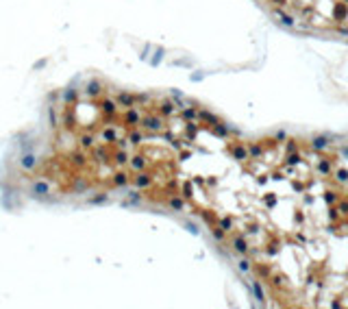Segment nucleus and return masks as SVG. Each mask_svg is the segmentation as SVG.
Here are the masks:
<instances>
[{"label":"nucleus","instance_id":"nucleus-7","mask_svg":"<svg viewBox=\"0 0 348 309\" xmlns=\"http://www.w3.org/2000/svg\"><path fill=\"white\" fill-rule=\"evenodd\" d=\"M102 109H105V111H109V113H113V109H115V107H113V102H111V100H107V102L102 105Z\"/></svg>","mask_w":348,"mask_h":309},{"label":"nucleus","instance_id":"nucleus-10","mask_svg":"<svg viewBox=\"0 0 348 309\" xmlns=\"http://www.w3.org/2000/svg\"><path fill=\"white\" fill-rule=\"evenodd\" d=\"M124 181H126V176H124V174H118V179H115V183H118V185H122Z\"/></svg>","mask_w":348,"mask_h":309},{"label":"nucleus","instance_id":"nucleus-2","mask_svg":"<svg viewBox=\"0 0 348 309\" xmlns=\"http://www.w3.org/2000/svg\"><path fill=\"white\" fill-rule=\"evenodd\" d=\"M33 194H35V196L48 194V183H44V181H41V183H35V185H33Z\"/></svg>","mask_w":348,"mask_h":309},{"label":"nucleus","instance_id":"nucleus-9","mask_svg":"<svg viewBox=\"0 0 348 309\" xmlns=\"http://www.w3.org/2000/svg\"><path fill=\"white\" fill-rule=\"evenodd\" d=\"M102 137H105V139H113V137H115V133H113V131H105V133H102Z\"/></svg>","mask_w":348,"mask_h":309},{"label":"nucleus","instance_id":"nucleus-4","mask_svg":"<svg viewBox=\"0 0 348 309\" xmlns=\"http://www.w3.org/2000/svg\"><path fill=\"white\" fill-rule=\"evenodd\" d=\"M118 100H120V105H124V107H131V105H133V98H131V96H126V94H120V96H118Z\"/></svg>","mask_w":348,"mask_h":309},{"label":"nucleus","instance_id":"nucleus-11","mask_svg":"<svg viewBox=\"0 0 348 309\" xmlns=\"http://www.w3.org/2000/svg\"><path fill=\"white\" fill-rule=\"evenodd\" d=\"M124 161H126V155L120 153V155H118V163H124Z\"/></svg>","mask_w":348,"mask_h":309},{"label":"nucleus","instance_id":"nucleus-1","mask_svg":"<svg viewBox=\"0 0 348 309\" xmlns=\"http://www.w3.org/2000/svg\"><path fill=\"white\" fill-rule=\"evenodd\" d=\"M35 163H37V159H35V155H33V153H26V155H22V159H20V165H22L24 170H31Z\"/></svg>","mask_w":348,"mask_h":309},{"label":"nucleus","instance_id":"nucleus-8","mask_svg":"<svg viewBox=\"0 0 348 309\" xmlns=\"http://www.w3.org/2000/svg\"><path fill=\"white\" fill-rule=\"evenodd\" d=\"M126 118H129V122H137V120H139V115H137L135 111H129V115H126Z\"/></svg>","mask_w":348,"mask_h":309},{"label":"nucleus","instance_id":"nucleus-3","mask_svg":"<svg viewBox=\"0 0 348 309\" xmlns=\"http://www.w3.org/2000/svg\"><path fill=\"white\" fill-rule=\"evenodd\" d=\"M98 91H100V85H98L96 81H91V83L87 85V94H89V96H96Z\"/></svg>","mask_w":348,"mask_h":309},{"label":"nucleus","instance_id":"nucleus-5","mask_svg":"<svg viewBox=\"0 0 348 309\" xmlns=\"http://www.w3.org/2000/svg\"><path fill=\"white\" fill-rule=\"evenodd\" d=\"M144 126H148V129H159L161 124H159V120H155V118H146V120H144Z\"/></svg>","mask_w":348,"mask_h":309},{"label":"nucleus","instance_id":"nucleus-6","mask_svg":"<svg viewBox=\"0 0 348 309\" xmlns=\"http://www.w3.org/2000/svg\"><path fill=\"white\" fill-rule=\"evenodd\" d=\"M81 144H83L85 148H89V146H94V137H91V135H83V139H81Z\"/></svg>","mask_w":348,"mask_h":309}]
</instances>
